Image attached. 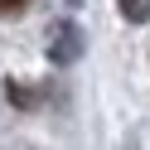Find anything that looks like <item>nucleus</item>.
<instances>
[{
    "label": "nucleus",
    "instance_id": "nucleus-1",
    "mask_svg": "<svg viewBox=\"0 0 150 150\" xmlns=\"http://www.w3.org/2000/svg\"><path fill=\"white\" fill-rule=\"evenodd\" d=\"M78 53H82V34H78V24H68V20L53 24V29H49V58L58 63V68H68Z\"/></svg>",
    "mask_w": 150,
    "mask_h": 150
},
{
    "label": "nucleus",
    "instance_id": "nucleus-2",
    "mask_svg": "<svg viewBox=\"0 0 150 150\" xmlns=\"http://www.w3.org/2000/svg\"><path fill=\"white\" fill-rule=\"evenodd\" d=\"M116 5H121V15H126L131 24H145L150 20V0H116Z\"/></svg>",
    "mask_w": 150,
    "mask_h": 150
},
{
    "label": "nucleus",
    "instance_id": "nucleus-3",
    "mask_svg": "<svg viewBox=\"0 0 150 150\" xmlns=\"http://www.w3.org/2000/svg\"><path fill=\"white\" fill-rule=\"evenodd\" d=\"M24 5H29V0H0V15H20Z\"/></svg>",
    "mask_w": 150,
    "mask_h": 150
},
{
    "label": "nucleus",
    "instance_id": "nucleus-4",
    "mask_svg": "<svg viewBox=\"0 0 150 150\" xmlns=\"http://www.w3.org/2000/svg\"><path fill=\"white\" fill-rule=\"evenodd\" d=\"M68 5H78V0H68Z\"/></svg>",
    "mask_w": 150,
    "mask_h": 150
}]
</instances>
